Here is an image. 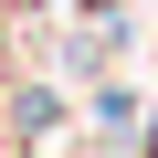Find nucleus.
I'll list each match as a JSON object with an SVG mask.
<instances>
[{
  "instance_id": "nucleus-1",
  "label": "nucleus",
  "mask_w": 158,
  "mask_h": 158,
  "mask_svg": "<svg viewBox=\"0 0 158 158\" xmlns=\"http://www.w3.org/2000/svg\"><path fill=\"white\" fill-rule=\"evenodd\" d=\"M95 127H106V137H137V127H148L137 85H95Z\"/></svg>"
}]
</instances>
